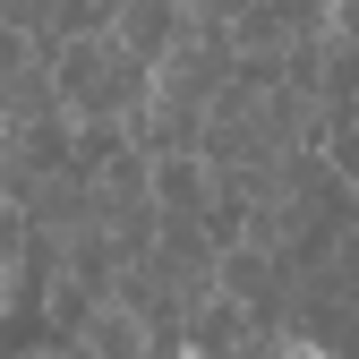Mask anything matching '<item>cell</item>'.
Masks as SVG:
<instances>
[{
  "label": "cell",
  "instance_id": "cell-4",
  "mask_svg": "<svg viewBox=\"0 0 359 359\" xmlns=\"http://www.w3.org/2000/svg\"><path fill=\"white\" fill-rule=\"evenodd\" d=\"M77 351L86 359H146V334H137V317H128V308H95V317L77 325Z\"/></svg>",
  "mask_w": 359,
  "mask_h": 359
},
{
  "label": "cell",
  "instance_id": "cell-5",
  "mask_svg": "<svg viewBox=\"0 0 359 359\" xmlns=\"http://www.w3.org/2000/svg\"><path fill=\"white\" fill-rule=\"evenodd\" d=\"M240 9H248V0H197V18H214V26H231Z\"/></svg>",
  "mask_w": 359,
  "mask_h": 359
},
{
  "label": "cell",
  "instance_id": "cell-3",
  "mask_svg": "<svg viewBox=\"0 0 359 359\" xmlns=\"http://www.w3.org/2000/svg\"><path fill=\"white\" fill-rule=\"evenodd\" d=\"M180 26H189V9H180V0H120V9H111V43H128L146 69L180 43Z\"/></svg>",
  "mask_w": 359,
  "mask_h": 359
},
{
  "label": "cell",
  "instance_id": "cell-2",
  "mask_svg": "<svg viewBox=\"0 0 359 359\" xmlns=\"http://www.w3.org/2000/svg\"><path fill=\"white\" fill-rule=\"evenodd\" d=\"M69 111H26V120H0V197H26L34 180H52L69 163Z\"/></svg>",
  "mask_w": 359,
  "mask_h": 359
},
{
  "label": "cell",
  "instance_id": "cell-1",
  "mask_svg": "<svg viewBox=\"0 0 359 359\" xmlns=\"http://www.w3.org/2000/svg\"><path fill=\"white\" fill-rule=\"evenodd\" d=\"M52 86H60V111L69 120H137L146 95H154V69L111 43V26H86V34H60L52 43Z\"/></svg>",
  "mask_w": 359,
  "mask_h": 359
}]
</instances>
